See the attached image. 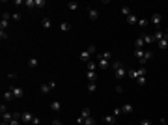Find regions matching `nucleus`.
Wrapping results in <instances>:
<instances>
[{
  "mask_svg": "<svg viewBox=\"0 0 168 125\" xmlns=\"http://www.w3.org/2000/svg\"><path fill=\"white\" fill-rule=\"evenodd\" d=\"M56 88V82L54 80H51V82H45V84H41V93H49V92H53V90Z\"/></svg>",
  "mask_w": 168,
  "mask_h": 125,
  "instance_id": "f03ea898",
  "label": "nucleus"
},
{
  "mask_svg": "<svg viewBox=\"0 0 168 125\" xmlns=\"http://www.w3.org/2000/svg\"><path fill=\"white\" fill-rule=\"evenodd\" d=\"M138 125H151V122H150V120H142Z\"/></svg>",
  "mask_w": 168,
  "mask_h": 125,
  "instance_id": "c03bdc74",
  "label": "nucleus"
},
{
  "mask_svg": "<svg viewBox=\"0 0 168 125\" xmlns=\"http://www.w3.org/2000/svg\"><path fill=\"white\" fill-rule=\"evenodd\" d=\"M157 45H159V49H166V47H168V36L165 37V39H161Z\"/></svg>",
  "mask_w": 168,
  "mask_h": 125,
  "instance_id": "5701e85b",
  "label": "nucleus"
},
{
  "mask_svg": "<svg viewBox=\"0 0 168 125\" xmlns=\"http://www.w3.org/2000/svg\"><path fill=\"white\" fill-rule=\"evenodd\" d=\"M105 122L109 123V125L116 123V116H114V114H107V116H105Z\"/></svg>",
  "mask_w": 168,
  "mask_h": 125,
  "instance_id": "aec40b11",
  "label": "nucleus"
},
{
  "mask_svg": "<svg viewBox=\"0 0 168 125\" xmlns=\"http://www.w3.org/2000/svg\"><path fill=\"white\" fill-rule=\"evenodd\" d=\"M4 112H8V108H6V105H0V114H4Z\"/></svg>",
  "mask_w": 168,
  "mask_h": 125,
  "instance_id": "a19ab883",
  "label": "nucleus"
},
{
  "mask_svg": "<svg viewBox=\"0 0 168 125\" xmlns=\"http://www.w3.org/2000/svg\"><path fill=\"white\" fill-rule=\"evenodd\" d=\"M82 125H95V120L90 116V118H86V120H84V123H82Z\"/></svg>",
  "mask_w": 168,
  "mask_h": 125,
  "instance_id": "473e14b6",
  "label": "nucleus"
},
{
  "mask_svg": "<svg viewBox=\"0 0 168 125\" xmlns=\"http://www.w3.org/2000/svg\"><path fill=\"white\" fill-rule=\"evenodd\" d=\"M148 24H150V21H148V19H138V26H140V28H146Z\"/></svg>",
  "mask_w": 168,
  "mask_h": 125,
  "instance_id": "c85d7f7f",
  "label": "nucleus"
},
{
  "mask_svg": "<svg viewBox=\"0 0 168 125\" xmlns=\"http://www.w3.org/2000/svg\"><path fill=\"white\" fill-rule=\"evenodd\" d=\"M67 10H69V11H77L79 10V4L77 2H69V4H67Z\"/></svg>",
  "mask_w": 168,
  "mask_h": 125,
  "instance_id": "393cba45",
  "label": "nucleus"
},
{
  "mask_svg": "<svg viewBox=\"0 0 168 125\" xmlns=\"http://www.w3.org/2000/svg\"><path fill=\"white\" fill-rule=\"evenodd\" d=\"M0 39H2V41L8 39V32H6V30H0Z\"/></svg>",
  "mask_w": 168,
  "mask_h": 125,
  "instance_id": "f704fd0d",
  "label": "nucleus"
},
{
  "mask_svg": "<svg viewBox=\"0 0 168 125\" xmlns=\"http://www.w3.org/2000/svg\"><path fill=\"white\" fill-rule=\"evenodd\" d=\"M8 24H10V21H0V30H6Z\"/></svg>",
  "mask_w": 168,
  "mask_h": 125,
  "instance_id": "c9c22d12",
  "label": "nucleus"
},
{
  "mask_svg": "<svg viewBox=\"0 0 168 125\" xmlns=\"http://www.w3.org/2000/svg\"><path fill=\"white\" fill-rule=\"evenodd\" d=\"M88 15H90L92 21H97L99 19V11L95 10V7H88Z\"/></svg>",
  "mask_w": 168,
  "mask_h": 125,
  "instance_id": "0eeeda50",
  "label": "nucleus"
},
{
  "mask_svg": "<svg viewBox=\"0 0 168 125\" xmlns=\"http://www.w3.org/2000/svg\"><path fill=\"white\" fill-rule=\"evenodd\" d=\"M161 13H153V17H151L150 19V22H151V24H155V26H159V24H161Z\"/></svg>",
  "mask_w": 168,
  "mask_h": 125,
  "instance_id": "9d476101",
  "label": "nucleus"
},
{
  "mask_svg": "<svg viewBox=\"0 0 168 125\" xmlns=\"http://www.w3.org/2000/svg\"><path fill=\"white\" fill-rule=\"evenodd\" d=\"M112 114H114V116H116V118H118V116H120V114H122V108H114V110H112Z\"/></svg>",
  "mask_w": 168,
  "mask_h": 125,
  "instance_id": "58836bf2",
  "label": "nucleus"
},
{
  "mask_svg": "<svg viewBox=\"0 0 168 125\" xmlns=\"http://www.w3.org/2000/svg\"><path fill=\"white\" fill-rule=\"evenodd\" d=\"M97 58H103V60H110L112 58V54L107 50V52H101V54H97Z\"/></svg>",
  "mask_w": 168,
  "mask_h": 125,
  "instance_id": "bb28decb",
  "label": "nucleus"
},
{
  "mask_svg": "<svg viewBox=\"0 0 168 125\" xmlns=\"http://www.w3.org/2000/svg\"><path fill=\"white\" fill-rule=\"evenodd\" d=\"M99 67V65H97V62H88V64H86V69H88V71H95V69H97Z\"/></svg>",
  "mask_w": 168,
  "mask_h": 125,
  "instance_id": "a211bd4d",
  "label": "nucleus"
},
{
  "mask_svg": "<svg viewBox=\"0 0 168 125\" xmlns=\"http://www.w3.org/2000/svg\"><path fill=\"white\" fill-rule=\"evenodd\" d=\"M109 62H110V60H103V58H97V65H99L101 69H109V67H110Z\"/></svg>",
  "mask_w": 168,
  "mask_h": 125,
  "instance_id": "ddd939ff",
  "label": "nucleus"
},
{
  "mask_svg": "<svg viewBox=\"0 0 168 125\" xmlns=\"http://www.w3.org/2000/svg\"><path fill=\"white\" fill-rule=\"evenodd\" d=\"M127 75H129L133 80H137V69H129V71H127Z\"/></svg>",
  "mask_w": 168,
  "mask_h": 125,
  "instance_id": "2f4dec72",
  "label": "nucleus"
},
{
  "mask_svg": "<svg viewBox=\"0 0 168 125\" xmlns=\"http://www.w3.org/2000/svg\"><path fill=\"white\" fill-rule=\"evenodd\" d=\"M142 39H144V43H146V45H151V43H153V36H148V34H144Z\"/></svg>",
  "mask_w": 168,
  "mask_h": 125,
  "instance_id": "4be33fe9",
  "label": "nucleus"
},
{
  "mask_svg": "<svg viewBox=\"0 0 168 125\" xmlns=\"http://www.w3.org/2000/svg\"><path fill=\"white\" fill-rule=\"evenodd\" d=\"M13 99V92H11V90H6V92H4V101H11Z\"/></svg>",
  "mask_w": 168,
  "mask_h": 125,
  "instance_id": "412c9836",
  "label": "nucleus"
},
{
  "mask_svg": "<svg viewBox=\"0 0 168 125\" xmlns=\"http://www.w3.org/2000/svg\"><path fill=\"white\" fill-rule=\"evenodd\" d=\"M25 6L32 10V7H36V2H32V0H26V2H25Z\"/></svg>",
  "mask_w": 168,
  "mask_h": 125,
  "instance_id": "4c0bfd02",
  "label": "nucleus"
},
{
  "mask_svg": "<svg viewBox=\"0 0 168 125\" xmlns=\"http://www.w3.org/2000/svg\"><path fill=\"white\" fill-rule=\"evenodd\" d=\"M165 37H166V32H163V30H157V32H155L153 34V41H161V39H165Z\"/></svg>",
  "mask_w": 168,
  "mask_h": 125,
  "instance_id": "6e6552de",
  "label": "nucleus"
},
{
  "mask_svg": "<svg viewBox=\"0 0 168 125\" xmlns=\"http://www.w3.org/2000/svg\"><path fill=\"white\" fill-rule=\"evenodd\" d=\"M88 92H90V93L97 92V84H95V82H88Z\"/></svg>",
  "mask_w": 168,
  "mask_h": 125,
  "instance_id": "a878e982",
  "label": "nucleus"
},
{
  "mask_svg": "<svg viewBox=\"0 0 168 125\" xmlns=\"http://www.w3.org/2000/svg\"><path fill=\"white\" fill-rule=\"evenodd\" d=\"M122 112H123V114H131V112H133V105H131V103H125L122 107Z\"/></svg>",
  "mask_w": 168,
  "mask_h": 125,
  "instance_id": "dca6fc26",
  "label": "nucleus"
},
{
  "mask_svg": "<svg viewBox=\"0 0 168 125\" xmlns=\"http://www.w3.org/2000/svg\"><path fill=\"white\" fill-rule=\"evenodd\" d=\"M0 116H2V122H8V123L15 118V114H10V112H4V114H0Z\"/></svg>",
  "mask_w": 168,
  "mask_h": 125,
  "instance_id": "f3484780",
  "label": "nucleus"
},
{
  "mask_svg": "<svg viewBox=\"0 0 168 125\" xmlns=\"http://www.w3.org/2000/svg\"><path fill=\"white\" fill-rule=\"evenodd\" d=\"M137 82H138V86H144V84L148 82V79H146V77H138V79H137Z\"/></svg>",
  "mask_w": 168,
  "mask_h": 125,
  "instance_id": "72a5a7b5",
  "label": "nucleus"
},
{
  "mask_svg": "<svg viewBox=\"0 0 168 125\" xmlns=\"http://www.w3.org/2000/svg\"><path fill=\"white\" fill-rule=\"evenodd\" d=\"M135 58L142 60V58H144V49H142V50H140V49H137V50H135Z\"/></svg>",
  "mask_w": 168,
  "mask_h": 125,
  "instance_id": "c756f323",
  "label": "nucleus"
},
{
  "mask_svg": "<svg viewBox=\"0 0 168 125\" xmlns=\"http://www.w3.org/2000/svg\"><path fill=\"white\" fill-rule=\"evenodd\" d=\"M51 110H54V112H60V110H62V103H60L58 99H54L53 103H51Z\"/></svg>",
  "mask_w": 168,
  "mask_h": 125,
  "instance_id": "9b49d317",
  "label": "nucleus"
},
{
  "mask_svg": "<svg viewBox=\"0 0 168 125\" xmlns=\"http://www.w3.org/2000/svg\"><path fill=\"white\" fill-rule=\"evenodd\" d=\"M39 123H41V120H39L38 116H36V118H34V122H32V125H39Z\"/></svg>",
  "mask_w": 168,
  "mask_h": 125,
  "instance_id": "37998d69",
  "label": "nucleus"
},
{
  "mask_svg": "<svg viewBox=\"0 0 168 125\" xmlns=\"http://www.w3.org/2000/svg\"><path fill=\"white\" fill-rule=\"evenodd\" d=\"M131 13H133V11H131V7H127V6L122 7V15H123V17H129Z\"/></svg>",
  "mask_w": 168,
  "mask_h": 125,
  "instance_id": "b1692460",
  "label": "nucleus"
},
{
  "mask_svg": "<svg viewBox=\"0 0 168 125\" xmlns=\"http://www.w3.org/2000/svg\"><path fill=\"white\" fill-rule=\"evenodd\" d=\"M151 56H153V54H151V50H144V58H142V60H140V65H142V67H144V65L148 64V60H150Z\"/></svg>",
  "mask_w": 168,
  "mask_h": 125,
  "instance_id": "1a4fd4ad",
  "label": "nucleus"
},
{
  "mask_svg": "<svg viewBox=\"0 0 168 125\" xmlns=\"http://www.w3.org/2000/svg\"><path fill=\"white\" fill-rule=\"evenodd\" d=\"M10 19H11V13L4 11V13H2V21H10Z\"/></svg>",
  "mask_w": 168,
  "mask_h": 125,
  "instance_id": "e433bc0d",
  "label": "nucleus"
},
{
  "mask_svg": "<svg viewBox=\"0 0 168 125\" xmlns=\"http://www.w3.org/2000/svg\"><path fill=\"white\" fill-rule=\"evenodd\" d=\"M34 118H36V116L32 114V112H21V122L23 123H32Z\"/></svg>",
  "mask_w": 168,
  "mask_h": 125,
  "instance_id": "20e7f679",
  "label": "nucleus"
},
{
  "mask_svg": "<svg viewBox=\"0 0 168 125\" xmlns=\"http://www.w3.org/2000/svg\"><path fill=\"white\" fill-rule=\"evenodd\" d=\"M129 125H133V123H129Z\"/></svg>",
  "mask_w": 168,
  "mask_h": 125,
  "instance_id": "09e8293b",
  "label": "nucleus"
},
{
  "mask_svg": "<svg viewBox=\"0 0 168 125\" xmlns=\"http://www.w3.org/2000/svg\"><path fill=\"white\" fill-rule=\"evenodd\" d=\"M11 19H15V21H19V19H21V13H11Z\"/></svg>",
  "mask_w": 168,
  "mask_h": 125,
  "instance_id": "79ce46f5",
  "label": "nucleus"
},
{
  "mask_svg": "<svg viewBox=\"0 0 168 125\" xmlns=\"http://www.w3.org/2000/svg\"><path fill=\"white\" fill-rule=\"evenodd\" d=\"M95 50H97V49H95V45H88V49L81 54V62L88 64V62H90V56H94V54H95Z\"/></svg>",
  "mask_w": 168,
  "mask_h": 125,
  "instance_id": "f257e3e1",
  "label": "nucleus"
},
{
  "mask_svg": "<svg viewBox=\"0 0 168 125\" xmlns=\"http://www.w3.org/2000/svg\"><path fill=\"white\" fill-rule=\"evenodd\" d=\"M125 21H127V24H137L138 19H137V15H135V13H131L129 17H125Z\"/></svg>",
  "mask_w": 168,
  "mask_h": 125,
  "instance_id": "4468645a",
  "label": "nucleus"
},
{
  "mask_svg": "<svg viewBox=\"0 0 168 125\" xmlns=\"http://www.w3.org/2000/svg\"><path fill=\"white\" fill-rule=\"evenodd\" d=\"M11 92H13V97H19V99H21L23 95H25V90L21 88V86H11Z\"/></svg>",
  "mask_w": 168,
  "mask_h": 125,
  "instance_id": "39448f33",
  "label": "nucleus"
},
{
  "mask_svg": "<svg viewBox=\"0 0 168 125\" xmlns=\"http://www.w3.org/2000/svg\"><path fill=\"white\" fill-rule=\"evenodd\" d=\"M60 30H62V32H69V30H71V22H67V21L60 22Z\"/></svg>",
  "mask_w": 168,
  "mask_h": 125,
  "instance_id": "2eb2a0df",
  "label": "nucleus"
},
{
  "mask_svg": "<svg viewBox=\"0 0 168 125\" xmlns=\"http://www.w3.org/2000/svg\"><path fill=\"white\" fill-rule=\"evenodd\" d=\"M114 75H116V79H118V80H122L123 77L127 75V69H125V67H123V65H122V67H118V69H116V71H114Z\"/></svg>",
  "mask_w": 168,
  "mask_h": 125,
  "instance_id": "423d86ee",
  "label": "nucleus"
},
{
  "mask_svg": "<svg viewBox=\"0 0 168 125\" xmlns=\"http://www.w3.org/2000/svg\"><path fill=\"white\" fill-rule=\"evenodd\" d=\"M38 65V58H30L28 60V67H36Z\"/></svg>",
  "mask_w": 168,
  "mask_h": 125,
  "instance_id": "7c9ffc66",
  "label": "nucleus"
},
{
  "mask_svg": "<svg viewBox=\"0 0 168 125\" xmlns=\"http://www.w3.org/2000/svg\"><path fill=\"white\" fill-rule=\"evenodd\" d=\"M116 92L122 93V92H123V86H120V84H118V86H116Z\"/></svg>",
  "mask_w": 168,
  "mask_h": 125,
  "instance_id": "a18cd8bd",
  "label": "nucleus"
},
{
  "mask_svg": "<svg viewBox=\"0 0 168 125\" xmlns=\"http://www.w3.org/2000/svg\"><path fill=\"white\" fill-rule=\"evenodd\" d=\"M0 125H10V123H8V122H2V123H0Z\"/></svg>",
  "mask_w": 168,
  "mask_h": 125,
  "instance_id": "de8ad7c7",
  "label": "nucleus"
},
{
  "mask_svg": "<svg viewBox=\"0 0 168 125\" xmlns=\"http://www.w3.org/2000/svg\"><path fill=\"white\" fill-rule=\"evenodd\" d=\"M36 6H38V7H43V6H45V2H43V0H36Z\"/></svg>",
  "mask_w": 168,
  "mask_h": 125,
  "instance_id": "ea45409f",
  "label": "nucleus"
},
{
  "mask_svg": "<svg viewBox=\"0 0 168 125\" xmlns=\"http://www.w3.org/2000/svg\"><path fill=\"white\" fill-rule=\"evenodd\" d=\"M53 125H62V122H60V120H54V122H53Z\"/></svg>",
  "mask_w": 168,
  "mask_h": 125,
  "instance_id": "49530a36",
  "label": "nucleus"
},
{
  "mask_svg": "<svg viewBox=\"0 0 168 125\" xmlns=\"http://www.w3.org/2000/svg\"><path fill=\"white\" fill-rule=\"evenodd\" d=\"M86 79H88V82H95V80H97V73L95 71H86Z\"/></svg>",
  "mask_w": 168,
  "mask_h": 125,
  "instance_id": "f8f14e48",
  "label": "nucleus"
},
{
  "mask_svg": "<svg viewBox=\"0 0 168 125\" xmlns=\"http://www.w3.org/2000/svg\"><path fill=\"white\" fill-rule=\"evenodd\" d=\"M144 45H146V43H144L142 37H138V39L135 41V47H137V49H140V50H142V47H144Z\"/></svg>",
  "mask_w": 168,
  "mask_h": 125,
  "instance_id": "cd10ccee",
  "label": "nucleus"
},
{
  "mask_svg": "<svg viewBox=\"0 0 168 125\" xmlns=\"http://www.w3.org/2000/svg\"><path fill=\"white\" fill-rule=\"evenodd\" d=\"M41 26H43V28H51V26H53V22H51V19H49V17L41 19Z\"/></svg>",
  "mask_w": 168,
  "mask_h": 125,
  "instance_id": "6ab92c4d",
  "label": "nucleus"
},
{
  "mask_svg": "<svg viewBox=\"0 0 168 125\" xmlns=\"http://www.w3.org/2000/svg\"><path fill=\"white\" fill-rule=\"evenodd\" d=\"M90 116H92V114H90V108H88V107H86V108H82L81 116L77 118V123H79V125H82V123H84V120H86V118H90Z\"/></svg>",
  "mask_w": 168,
  "mask_h": 125,
  "instance_id": "7ed1b4c3",
  "label": "nucleus"
}]
</instances>
